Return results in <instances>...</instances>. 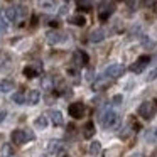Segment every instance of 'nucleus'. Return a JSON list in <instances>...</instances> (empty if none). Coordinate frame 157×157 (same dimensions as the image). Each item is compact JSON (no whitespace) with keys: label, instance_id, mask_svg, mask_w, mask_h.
Instances as JSON below:
<instances>
[{"label":"nucleus","instance_id":"nucleus-1","mask_svg":"<svg viewBox=\"0 0 157 157\" xmlns=\"http://www.w3.org/2000/svg\"><path fill=\"white\" fill-rule=\"evenodd\" d=\"M100 118H101V125L108 130H113L120 125V115L117 112H113V110H106Z\"/></svg>","mask_w":157,"mask_h":157},{"label":"nucleus","instance_id":"nucleus-2","mask_svg":"<svg viewBox=\"0 0 157 157\" xmlns=\"http://www.w3.org/2000/svg\"><path fill=\"white\" fill-rule=\"evenodd\" d=\"M157 112V100L154 101H144L142 105L139 106V115L145 120H150Z\"/></svg>","mask_w":157,"mask_h":157},{"label":"nucleus","instance_id":"nucleus-3","mask_svg":"<svg viewBox=\"0 0 157 157\" xmlns=\"http://www.w3.org/2000/svg\"><path fill=\"white\" fill-rule=\"evenodd\" d=\"M123 71H125V68L122 64H112L105 69V76L106 78H118L123 75Z\"/></svg>","mask_w":157,"mask_h":157},{"label":"nucleus","instance_id":"nucleus-4","mask_svg":"<svg viewBox=\"0 0 157 157\" xmlns=\"http://www.w3.org/2000/svg\"><path fill=\"white\" fill-rule=\"evenodd\" d=\"M68 112L73 118H81L83 113H85V105H83V103H71Z\"/></svg>","mask_w":157,"mask_h":157},{"label":"nucleus","instance_id":"nucleus-5","mask_svg":"<svg viewBox=\"0 0 157 157\" xmlns=\"http://www.w3.org/2000/svg\"><path fill=\"white\" fill-rule=\"evenodd\" d=\"M149 61H150L149 56H140V58L137 59L135 64L130 66V69H132L133 73H142V71H144V68H145V66L149 64Z\"/></svg>","mask_w":157,"mask_h":157},{"label":"nucleus","instance_id":"nucleus-6","mask_svg":"<svg viewBox=\"0 0 157 157\" xmlns=\"http://www.w3.org/2000/svg\"><path fill=\"white\" fill-rule=\"evenodd\" d=\"M10 139H12V144H15V145H22V144L27 140V137H25V130H14Z\"/></svg>","mask_w":157,"mask_h":157},{"label":"nucleus","instance_id":"nucleus-7","mask_svg":"<svg viewBox=\"0 0 157 157\" xmlns=\"http://www.w3.org/2000/svg\"><path fill=\"white\" fill-rule=\"evenodd\" d=\"M64 39L66 37L63 34H59L58 31H52V32H49V34H48V42H49V44H59V42H63Z\"/></svg>","mask_w":157,"mask_h":157},{"label":"nucleus","instance_id":"nucleus-8","mask_svg":"<svg viewBox=\"0 0 157 157\" xmlns=\"http://www.w3.org/2000/svg\"><path fill=\"white\" fill-rule=\"evenodd\" d=\"M75 63L78 66H85L88 64V54L85 51H76L75 52Z\"/></svg>","mask_w":157,"mask_h":157},{"label":"nucleus","instance_id":"nucleus-9","mask_svg":"<svg viewBox=\"0 0 157 157\" xmlns=\"http://www.w3.org/2000/svg\"><path fill=\"white\" fill-rule=\"evenodd\" d=\"M5 15H7V19L10 22L21 21V19H19V7H9L7 10H5Z\"/></svg>","mask_w":157,"mask_h":157},{"label":"nucleus","instance_id":"nucleus-10","mask_svg":"<svg viewBox=\"0 0 157 157\" xmlns=\"http://www.w3.org/2000/svg\"><path fill=\"white\" fill-rule=\"evenodd\" d=\"M105 39V31L103 29H95V31L90 34V41L91 42H101Z\"/></svg>","mask_w":157,"mask_h":157},{"label":"nucleus","instance_id":"nucleus-11","mask_svg":"<svg viewBox=\"0 0 157 157\" xmlns=\"http://www.w3.org/2000/svg\"><path fill=\"white\" fill-rule=\"evenodd\" d=\"M49 117H51L52 120V125H63V113L59 112V110H51L49 112Z\"/></svg>","mask_w":157,"mask_h":157},{"label":"nucleus","instance_id":"nucleus-12","mask_svg":"<svg viewBox=\"0 0 157 157\" xmlns=\"http://www.w3.org/2000/svg\"><path fill=\"white\" fill-rule=\"evenodd\" d=\"M39 98H41V93H39L37 90H31V91L27 93V103H31V105L39 103Z\"/></svg>","mask_w":157,"mask_h":157},{"label":"nucleus","instance_id":"nucleus-13","mask_svg":"<svg viewBox=\"0 0 157 157\" xmlns=\"http://www.w3.org/2000/svg\"><path fill=\"white\" fill-rule=\"evenodd\" d=\"M93 135H95V125H93V122H88L85 125V128H83V137L85 139H91Z\"/></svg>","mask_w":157,"mask_h":157},{"label":"nucleus","instance_id":"nucleus-14","mask_svg":"<svg viewBox=\"0 0 157 157\" xmlns=\"http://www.w3.org/2000/svg\"><path fill=\"white\" fill-rule=\"evenodd\" d=\"M12 90H14V81H10V79L0 81V93H9Z\"/></svg>","mask_w":157,"mask_h":157},{"label":"nucleus","instance_id":"nucleus-15","mask_svg":"<svg viewBox=\"0 0 157 157\" xmlns=\"http://www.w3.org/2000/svg\"><path fill=\"white\" fill-rule=\"evenodd\" d=\"M48 150L51 154H58V152H61V150H63V144L61 142H49Z\"/></svg>","mask_w":157,"mask_h":157},{"label":"nucleus","instance_id":"nucleus-16","mask_svg":"<svg viewBox=\"0 0 157 157\" xmlns=\"http://www.w3.org/2000/svg\"><path fill=\"white\" fill-rule=\"evenodd\" d=\"M41 5L42 9H46V10H54L56 9V2L54 0H41Z\"/></svg>","mask_w":157,"mask_h":157},{"label":"nucleus","instance_id":"nucleus-17","mask_svg":"<svg viewBox=\"0 0 157 157\" xmlns=\"http://www.w3.org/2000/svg\"><path fill=\"white\" fill-rule=\"evenodd\" d=\"M36 127H37V128H41V130H44L46 127H48V118H46V117H37V118H36Z\"/></svg>","mask_w":157,"mask_h":157},{"label":"nucleus","instance_id":"nucleus-18","mask_svg":"<svg viewBox=\"0 0 157 157\" xmlns=\"http://www.w3.org/2000/svg\"><path fill=\"white\" fill-rule=\"evenodd\" d=\"M12 101L14 103H17V105H24L25 101H27V98H25L22 93H15L14 96H12Z\"/></svg>","mask_w":157,"mask_h":157},{"label":"nucleus","instance_id":"nucleus-19","mask_svg":"<svg viewBox=\"0 0 157 157\" xmlns=\"http://www.w3.org/2000/svg\"><path fill=\"white\" fill-rule=\"evenodd\" d=\"M71 22L75 25H85L86 24V19L83 17V15H75V17H71Z\"/></svg>","mask_w":157,"mask_h":157},{"label":"nucleus","instance_id":"nucleus-20","mask_svg":"<svg viewBox=\"0 0 157 157\" xmlns=\"http://www.w3.org/2000/svg\"><path fill=\"white\" fill-rule=\"evenodd\" d=\"M100 150H101V145H100V142H91V145H90V154L96 155Z\"/></svg>","mask_w":157,"mask_h":157},{"label":"nucleus","instance_id":"nucleus-21","mask_svg":"<svg viewBox=\"0 0 157 157\" xmlns=\"http://www.w3.org/2000/svg\"><path fill=\"white\" fill-rule=\"evenodd\" d=\"M24 75L27 76V78H36V76H37V69H36V68H31V66H29V68L24 69Z\"/></svg>","mask_w":157,"mask_h":157},{"label":"nucleus","instance_id":"nucleus-22","mask_svg":"<svg viewBox=\"0 0 157 157\" xmlns=\"http://www.w3.org/2000/svg\"><path fill=\"white\" fill-rule=\"evenodd\" d=\"M147 140H150V142H157V127L152 128L149 133H147Z\"/></svg>","mask_w":157,"mask_h":157},{"label":"nucleus","instance_id":"nucleus-23","mask_svg":"<svg viewBox=\"0 0 157 157\" xmlns=\"http://www.w3.org/2000/svg\"><path fill=\"white\" fill-rule=\"evenodd\" d=\"M25 17H27V9L24 5H21L19 7V19H25Z\"/></svg>","mask_w":157,"mask_h":157},{"label":"nucleus","instance_id":"nucleus-24","mask_svg":"<svg viewBox=\"0 0 157 157\" xmlns=\"http://www.w3.org/2000/svg\"><path fill=\"white\" fill-rule=\"evenodd\" d=\"M155 78H157V68H154L152 71L149 73V76H147V81H154Z\"/></svg>","mask_w":157,"mask_h":157},{"label":"nucleus","instance_id":"nucleus-25","mask_svg":"<svg viewBox=\"0 0 157 157\" xmlns=\"http://www.w3.org/2000/svg\"><path fill=\"white\" fill-rule=\"evenodd\" d=\"M5 31H7V22H5L4 19L0 17V34H4Z\"/></svg>","mask_w":157,"mask_h":157},{"label":"nucleus","instance_id":"nucleus-26","mask_svg":"<svg viewBox=\"0 0 157 157\" xmlns=\"http://www.w3.org/2000/svg\"><path fill=\"white\" fill-rule=\"evenodd\" d=\"M42 86H44L46 90H49V88H51V86H52V81H51V78H46L44 81H42Z\"/></svg>","mask_w":157,"mask_h":157},{"label":"nucleus","instance_id":"nucleus-27","mask_svg":"<svg viewBox=\"0 0 157 157\" xmlns=\"http://www.w3.org/2000/svg\"><path fill=\"white\" fill-rule=\"evenodd\" d=\"M25 137H27V140H32L34 139V133H32L31 130H25Z\"/></svg>","mask_w":157,"mask_h":157},{"label":"nucleus","instance_id":"nucleus-28","mask_svg":"<svg viewBox=\"0 0 157 157\" xmlns=\"http://www.w3.org/2000/svg\"><path fill=\"white\" fill-rule=\"evenodd\" d=\"M113 101H115V105H118V103L122 101V96H120V95H117L115 98H113Z\"/></svg>","mask_w":157,"mask_h":157},{"label":"nucleus","instance_id":"nucleus-29","mask_svg":"<svg viewBox=\"0 0 157 157\" xmlns=\"http://www.w3.org/2000/svg\"><path fill=\"white\" fill-rule=\"evenodd\" d=\"M5 115H7L5 112H0V122H4V120H5Z\"/></svg>","mask_w":157,"mask_h":157},{"label":"nucleus","instance_id":"nucleus-30","mask_svg":"<svg viewBox=\"0 0 157 157\" xmlns=\"http://www.w3.org/2000/svg\"><path fill=\"white\" fill-rule=\"evenodd\" d=\"M32 25H37V17H32Z\"/></svg>","mask_w":157,"mask_h":157},{"label":"nucleus","instance_id":"nucleus-31","mask_svg":"<svg viewBox=\"0 0 157 157\" xmlns=\"http://www.w3.org/2000/svg\"><path fill=\"white\" fill-rule=\"evenodd\" d=\"M130 157H142V154H133V155H130Z\"/></svg>","mask_w":157,"mask_h":157},{"label":"nucleus","instance_id":"nucleus-32","mask_svg":"<svg viewBox=\"0 0 157 157\" xmlns=\"http://www.w3.org/2000/svg\"><path fill=\"white\" fill-rule=\"evenodd\" d=\"M61 157H68V155H61Z\"/></svg>","mask_w":157,"mask_h":157},{"label":"nucleus","instance_id":"nucleus-33","mask_svg":"<svg viewBox=\"0 0 157 157\" xmlns=\"http://www.w3.org/2000/svg\"><path fill=\"white\" fill-rule=\"evenodd\" d=\"M7 157H14V155H7Z\"/></svg>","mask_w":157,"mask_h":157}]
</instances>
